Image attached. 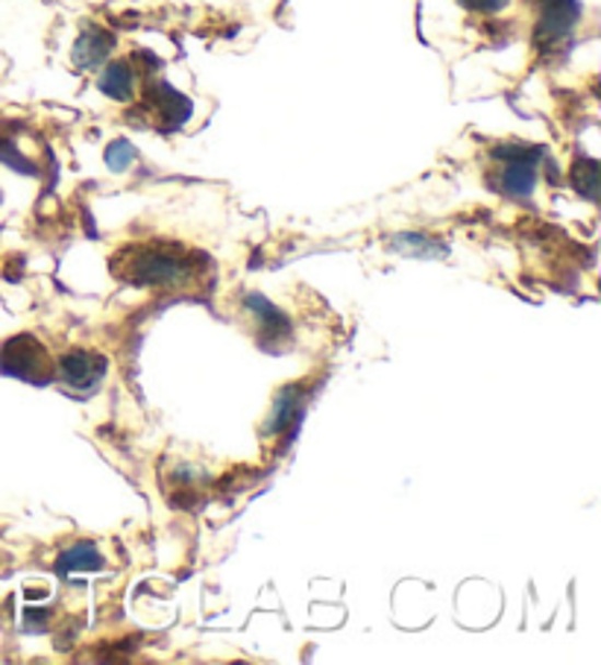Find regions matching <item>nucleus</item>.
<instances>
[{
    "label": "nucleus",
    "mask_w": 601,
    "mask_h": 665,
    "mask_svg": "<svg viewBox=\"0 0 601 665\" xmlns=\"http://www.w3.org/2000/svg\"><path fill=\"white\" fill-rule=\"evenodd\" d=\"M112 45H115V42H112L109 33L89 27L80 36L77 47H73V62H77V68H97V65L109 56Z\"/></svg>",
    "instance_id": "0eeeda50"
},
{
    "label": "nucleus",
    "mask_w": 601,
    "mask_h": 665,
    "mask_svg": "<svg viewBox=\"0 0 601 665\" xmlns=\"http://www.w3.org/2000/svg\"><path fill=\"white\" fill-rule=\"evenodd\" d=\"M0 373L15 375L30 384H50L54 361L33 335H15L0 347Z\"/></svg>",
    "instance_id": "f03ea898"
},
{
    "label": "nucleus",
    "mask_w": 601,
    "mask_h": 665,
    "mask_svg": "<svg viewBox=\"0 0 601 665\" xmlns=\"http://www.w3.org/2000/svg\"><path fill=\"white\" fill-rule=\"evenodd\" d=\"M132 82H136V77H132L127 62H112L101 73V92L109 94L112 101H129L132 97Z\"/></svg>",
    "instance_id": "1a4fd4ad"
},
{
    "label": "nucleus",
    "mask_w": 601,
    "mask_h": 665,
    "mask_svg": "<svg viewBox=\"0 0 601 665\" xmlns=\"http://www.w3.org/2000/svg\"><path fill=\"white\" fill-rule=\"evenodd\" d=\"M150 103H153V115L159 118V127L167 129V132L180 129L185 120L192 118V101L174 92L171 85H164V82L150 89Z\"/></svg>",
    "instance_id": "423d86ee"
},
{
    "label": "nucleus",
    "mask_w": 601,
    "mask_h": 665,
    "mask_svg": "<svg viewBox=\"0 0 601 665\" xmlns=\"http://www.w3.org/2000/svg\"><path fill=\"white\" fill-rule=\"evenodd\" d=\"M103 373H106V361L85 349H73L59 361V375L71 390H94Z\"/></svg>",
    "instance_id": "39448f33"
},
{
    "label": "nucleus",
    "mask_w": 601,
    "mask_h": 665,
    "mask_svg": "<svg viewBox=\"0 0 601 665\" xmlns=\"http://www.w3.org/2000/svg\"><path fill=\"white\" fill-rule=\"evenodd\" d=\"M461 3L473 12H499L508 7V0H461Z\"/></svg>",
    "instance_id": "2eb2a0df"
},
{
    "label": "nucleus",
    "mask_w": 601,
    "mask_h": 665,
    "mask_svg": "<svg viewBox=\"0 0 601 665\" xmlns=\"http://www.w3.org/2000/svg\"><path fill=\"white\" fill-rule=\"evenodd\" d=\"M0 162L10 164V167H15V171H21V174H33L36 167L24 159V155L15 150V144L12 141H0Z\"/></svg>",
    "instance_id": "4468645a"
},
{
    "label": "nucleus",
    "mask_w": 601,
    "mask_h": 665,
    "mask_svg": "<svg viewBox=\"0 0 601 665\" xmlns=\"http://www.w3.org/2000/svg\"><path fill=\"white\" fill-rule=\"evenodd\" d=\"M531 150L525 147H501L496 150V159L505 162V171H501V188L513 197H529L534 191V183H538V164L531 159Z\"/></svg>",
    "instance_id": "7ed1b4c3"
},
{
    "label": "nucleus",
    "mask_w": 601,
    "mask_h": 665,
    "mask_svg": "<svg viewBox=\"0 0 601 665\" xmlns=\"http://www.w3.org/2000/svg\"><path fill=\"white\" fill-rule=\"evenodd\" d=\"M297 399H300V396H297V390H293V387H291V390H285L282 396L276 399L274 417H270V425H267V431H270V434H282V431L291 425L293 417H297Z\"/></svg>",
    "instance_id": "9b49d317"
},
{
    "label": "nucleus",
    "mask_w": 601,
    "mask_h": 665,
    "mask_svg": "<svg viewBox=\"0 0 601 665\" xmlns=\"http://www.w3.org/2000/svg\"><path fill=\"white\" fill-rule=\"evenodd\" d=\"M246 308L253 311L255 317H258V323H262V328H265L267 335H270V340H279V335H291V323L279 314V308H274L270 302L262 300V296H246Z\"/></svg>",
    "instance_id": "9d476101"
},
{
    "label": "nucleus",
    "mask_w": 601,
    "mask_h": 665,
    "mask_svg": "<svg viewBox=\"0 0 601 665\" xmlns=\"http://www.w3.org/2000/svg\"><path fill=\"white\" fill-rule=\"evenodd\" d=\"M543 12H540L538 42L540 45H557L560 38L569 36L575 21L581 15V3L578 0H540Z\"/></svg>",
    "instance_id": "20e7f679"
},
{
    "label": "nucleus",
    "mask_w": 601,
    "mask_h": 665,
    "mask_svg": "<svg viewBox=\"0 0 601 665\" xmlns=\"http://www.w3.org/2000/svg\"><path fill=\"white\" fill-rule=\"evenodd\" d=\"M132 159H136V150L129 141H112L109 150H106V162H109L112 171H127Z\"/></svg>",
    "instance_id": "ddd939ff"
},
{
    "label": "nucleus",
    "mask_w": 601,
    "mask_h": 665,
    "mask_svg": "<svg viewBox=\"0 0 601 665\" xmlns=\"http://www.w3.org/2000/svg\"><path fill=\"white\" fill-rule=\"evenodd\" d=\"M112 273L132 284H185L194 279L192 258L176 256V253H162L155 246H136L124 249L118 258H112Z\"/></svg>",
    "instance_id": "f257e3e1"
},
{
    "label": "nucleus",
    "mask_w": 601,
    "mask_h": 665,
    "mask_svg": "<svg viewBox=\"0 0 601 665\" xmlns=\"http://www.w3.org/2000/svg\"><path fill=\"white\" fill-rule=\"evenodd\" d=\"M575 188L583 197L596 200V194H599V164L592 162V159H581V162L575 164Z\"/></svg>",
    "instance_id": "f8f14e48"
},
{
    "label": "nucleus",
    "mask_w": 601,
    "mask_h": 665,
    "mask_svg": "<svg viewBox=\"0 0 601 665\" xmlns=\"http://www.w3.org/2000/svg\"><path fill=\"white\" fill-rule=\"evenodd\" d=\"M97 569H103V555L89 542H77L59 557V574L97 572Z\"/></svg>",
    "instance_id": "6e6552de"
}]
</instances>
